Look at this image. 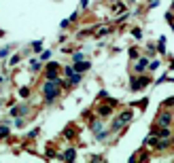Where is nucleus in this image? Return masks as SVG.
I'll list each match as a JSON object with an SVG mask.
<instances>
[{
  "label": "nucleus",
  "instance_id": "nucleus-1",
  "mask_svg": "<svg viewBox=\"0 0 174 163\" xmlns=\"http://www.w3.org/2000/svg\"><path fill=\"white\" fill-rule=\"evenodd\" d=\"M45 93H47V97H55V93H57V87H51V85H47V87H45Z\"/></svg>",
  "mask_w": 174,
  "mask_h": 163
}]
</instances>
